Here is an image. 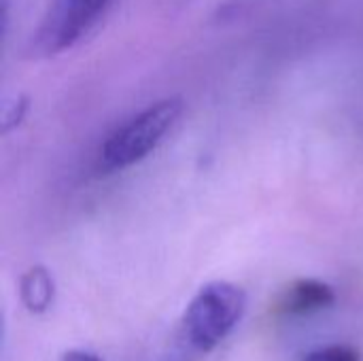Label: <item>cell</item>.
Instances as JSON below:
<instances>
[{
	"label": "cell",
	"instance_id": "1",
	"mask_svg": "<svg viewBox=\"0 0 363 361\" xmlns=\"http://www.w3.org/2000/svg\"><path fill=\"white\" fill-rule=\"evenodd\" d=\"M245 309L247 294L242 287L228 281L202 287L183 315L170 361H194L206 355L236 328Z\"/></svg>",
	"mask_w": 363,
	"mask_h": 361
},
{
	"label": "cell",
	"instance_id": "2",
	"mask_svg": "<svg viewBox=\"0 0 363 361\" xmlns=\"http://www.w3.org/2000/svg\"><path fill=\"white\" fill-rule=\"evenodd\" d=\"M181 115V98H164L149 104L106 138L98 151V170L108 174L143 162L177 126Z\"/></svg>",
	"mask_w": 363,
	"mask_h": 361
},
{
	"label": "cell",
	"instance_id": "3",
	"mask_svg": "<svg viewBox=\"0 0 363 361\" xmlns=\"http://www.w3.org/2000/svg\"><path fill=\"white\" fill-rule=\"evenodd\" d=\"M115 0H49L34 34V55H55L77 45L111 11Z\"/></svg>",
	"mask_w": 363,
	"mask_h": 361
},
{
	"label": "cell",
	"instance_id": "4",
	"mask_svg": "<svg viewBox=\"0 0 363 361\" xmlns=\"http://www.w3.org/2000/svg\"><path fill=\"white\" fill-rule=\"evenodd\" d=\"M336 302V291L317 279H298L287 285L274 300L272 313L279 317H298L323 311Z\"/></svg>",
	"mask_w": 363,
	"mask_h": 361
},
{
	"label": "cell",
	"instance_id": "5",
	"mask_svg": "<svg viewBox=\"0 0 363 361\" xmlns=\"http://www.w3.org/2000/svg\"><path fill=\"white\" fill-rule=\"evenodd\" d=\"M53 294H55V285H53V277L49 274V270L45 266H32L19 283V296L23 306L34 313V315H43L51 302H53Z\"/></svg>",
	"mask_w": 363,
	"mask_h": 361
},
{
	"label": "cell",
	"instance_id": "6",
	"mask_svg": "<svg viewBox=\"0 0 363 361\" xmlns=\"http://www.w3.org/2000/svg\"><path fill=\"white\" fill-rule=\"evenodd\" d=\"M302 361H359V353L347 345H330L323 349H315Z\"/></svg>",
	"mask_w": 363,
	"mask_h": 361
},
{
	"label": "cell",
	"instance_id": "7",
	"mask_svg": "<svg viewBox=\"0 0 363 361\" xmlns=\"http://www.w3.org/2000/svg\"><path fill=\"white\" fill-rule=\"evenodd\" d=\"M60 361H102L98 355L94 353H87V351H68L62 355Z\"/></svg>",
	"mask_w": 363,
	"mask_h": 361
}]
</instances>
